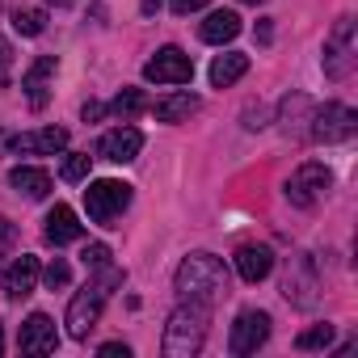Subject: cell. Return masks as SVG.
Returning a JSON list of instances; mask_svg holds the SVG:
<instances>
[{
  "mask_svg": "<svg viewBox=\"0 0 358 358\" xmlns=\"http://www.w3.org/2000/svg\"><path fill=\"white\" fill-rule=\"evenodd\" d=\"M241 5H262V0H241Z\"/></svg>",
  "mask_w": 358,
  "mask_h": 358,
  "instance_id": "cell-35",
  "label": "cell"
},
{
  "mask_svg": "<svg viewBox=\"0 0 358 358\" xmlns=\"http://www.w3.org/2000/svg\"><path fill=\"white\" fill-rule=\"evenodd\" d=\"M173 5V13H194V9H207L211 0H169Z\"/></svg>",
  "mask_w": 358,
  "mask_h": 358,
  "instance_id": "cell-29",
  "label": "cell"
},
{
  "mask_svg": "<svg viewBox=\"0 0 358 358\" xmlns=\"http://www.w3.org/2000/svg\"><path fill=\"white\" fill-rule=\"evenodd\" d=\"M160 5H164V0H139V13H143V17H152Z\"/></svg>",
  "mask_w": 358,
  "mask_h": 358,
  "instance_id": "cell-31",
  "label": "cell"
},
{
  "mask_svg": "<svg viewBox=\"0 0 358 358\" xmlns=\"http://www.w3.org/2000/svg\"><path fill=\"white\" fill-rule=\"evenodd\" d=\"M207 324H211V303L182 299V303L173 308L169 324H164V341H160L164 358H190V354H199L203 341H207Z\"/></svg>",
  "mask_w": 358,
  "mask_h": 358,
  "instance_id": "cell-1",
  "label": "cell"
},
{
  "mask_svg": "<svg viewBox=\"0 0 358 358\" xmlns=\"http://www.w3.org/2000/svg\"><path fill=\"white\" fill-rule=\"evenodd\" d=\"M93 274H97V278H89V282L72 295V303H68V333H72L76 341L89 337V329L97 324V316H101V308H106V299H110V291L122 287V270H118V266H101V270H93Z\"/></svg>",
  "mask_w": 358,
  "mask_h": 358,
  "instance_id": "cell-2",
  "label": "cell"
},
{
  "mask_svg": "<svg viewBox=\"0 0 358 358\" xmlns=\"http://www.w3.org/2000/svg\"><path fill=\"white\" fill-rule=\"evenodd\" d=\"M131 207V186L127 182H114V177H101V182H89L85 190V211L93 224L101 228H114V220Z\"/></svg>",
  "mask_w": 358,
  "mask_h": 358,
  "instance_id": "cell-4",
  "label": "cell"
},
{
  "mask_svg": "<svg viewBox=\"0 0 358 358\" xmlns=\"http://www.w3.org/2000/svg\"><path fill=\"white\" fill-rule=\"evenodd\" d=\"M127 354H131V350H127L122 341H106V345H101V358H127Z\"/></svg>",
  "mask_w": 358,
  "mask_h": 358,
  "instance_id": "cell-30",
  "label": "cell"
},
{
  "mask_svg": "<svg viewBox=\"0 0 358 358\" xmlns=\"http://www.w3.org/2000/svg\"><path fill=\"white\" fill-rule=\"evenodd\" d=\"M139 148H143V135H139L135 127H114V131H106V135L97 139V156H101V160H114V164L135 160Z\"/></svg>",
  "mask_w": 358,
  "mask_h": 358,
  "instance_id": "cell-10",
  "label": "cell"
},
{
  "mask_svg": "<svg viewBox=\"0 0 358 358\" xmlns=\"http://www.w3.org/2000/svg\"><path fill=\"white\" fill-rule=\"evenodd\" d=\"M89 160H93V156H85V152H72V156L64 160L59 177H64V182H85V177H89Z\"/></svg>",
  "mask_w": 358,
  "mask_h": 358,
  "instance_id": "cell-26",
  "label": "cell"
},
{
  "mask_svg": "<svg viewBox=\"0 0 358 358\" xmlns=\"http://www.w3.org/2000/svg\"><path fill=\"white\" fill-rule=\"evenodd\" d=\"M55 55H43L26 76H22V89H26V101L34 106V110H43L47 106V97H51V76H55Z\"/></svg>",
  "mask_w": 358,
  "mask_h": 358,
  "instance_id": "cell-14",
  "label": "cell"
},
{
  "mask_svg": "<svg viewBox=\"0 0 358 358\" xmlns=\"http://www.w3.org/2000/svg\"><path fill=\"white\" fill-rule=\"evenodd\" d=\"M0 350H5V324H0Z\"/></svg>",
  "mask_w": 358,
  "mask_h": 358,
  "instance_id": "cell-34",
  "label": "cell"
},
{
  "mask_svg": "<svg viewBox=\"0 0 358 358\" xmlns=\"http://www.w3.org/2000/svg\"><path fill=\"white\" fill-rule=\"evenodd\" d=\"M199 110V97L194 93H173L164 101H156V118L160 122H177V118H190Z\"/></svg>",
  "mask_w": 358,
  "mask_h": 358,
  "instance_id": "cell-21",
  "label": "cell"
},
{
  "mask_svg": "<svg viewBox=\"0 0 358 358\" xmlns=\"http://www.w3.org/2000/svg\"><path fill=\"white\" fill-rule=\"evenodd\" d=\"M199 34H203V43H211V47H224V43H232L236 34H241V17L232 13V9H215L203 26H199Z\"/></svg>",
  "mask_w": 358,
  "mask_h": 358,
  "instance_id": "cell-19",
  "label": "cell"
},
{
  "mask_svg": "<svg viewBox=\"0 0 358 358\" xmlns=\"http://www.w3.org/2000/svg\"><path fill=\"white\" fill-rule=\"evenodd\" d=\"M34 282H38V257L22 253V257L5 270V295H9V299H26V295L34 291Z\"/></svg>",
  "mask_w": 358,
  "mask_h": 358,
  "instance_id": "cell-16",
  "label": "cell"
},
{
  "mask_svg": "<svg viewBox=\"0 0 358 358\" xmlns=\"http://www.w3.org/2000/svg\"><path fill=\"white\" fill-rule=\"evenodd\" d=\"M177 295L182 299H203L215 303L220 295H228V270L215 253H190L177 266Z\"/></svg>",
  "mask_w": 358,
  "mask_h": 358,
  "instance_id": "cell-3",
  "label": "cell"
},
{
  "mask_svg": "<svg viewBox=\"0 0 358 358\" xmlns=\"http://www.w3.org/2000/svg\"><path fill=\"white\" fill-rule=\"evenodd\" d=\"M51 5H59V9H68V5H72V0H51Z\"/></svg>",
  "mask_w": 358,
  "mask_h": 358,
  "instance_id": "cell-33",
  "label": "cell"
},
{
  "mask_svg": "<svg viewBox=\"0 0 358 358\" xmlns=\"http://www.w3.org/2000/svg\"><path fill=\"white\" fill-rule=\"evenodd\" d=\"M143 106H148V101H143V93H139V89H122V93L110 101V114H118V118H135Z\"/></svg>",
  "mask_w": 358,
  "mask_h": 358,
  "instance_id": "cell-23",
  "label": "cell"
},
{
  "mask_svg": "<svg viewBox=\"0 0 358 358\" xmlns=\"http://www.w3.org/2000/svg\"><path fill=\"white\" fill-rule=\"evenodd\" d=\"M354 131H358V114L341 101H329L324 110L312 114V139H320V143H341Z\"/></svg>",
  "mask_w": 358,
  "mask_h": 358,
  "instance_id": "cell-7",
  "label": "cell"
},
{
  "mask_svg": "<svg viewBox=\"0 0 358 358\" xmlns=\"http://www.w3.org/2000/svg\"><path fill=\"white\" fill-rule=\"evenodd\" d=\"M350 64H354V17H341L324 43V76L341 80L350 76Z\"/></svg>",
  "mask_w": 358,
  "mask_h": 358,
  "instance_id": "cell-8",
  "label": "cell"
},
{
  "mask_svg": "<svg viewBox=\"0 0 358 358\" xmlns=\"http://www.w3.org/2000/svg\"><path fill=\"white\" fill-rule=\"evenodd\" d=\"M282 295H287L291 303H299V308H308V303L316 299V274H312L308 257H299V262H295V270H291V274H287V282H282Z\"/></svg>",
  "mask_w": 358,
  "mask_h": 358,
  "instance_id": "cell-18",
  "label": "cell"
},
{
  "mask_svg": "<svg viewBox=\"0 0 358 358\" xmlns=\"http://www.w3.org/2000/svg\"><path fill=\"white\" fill-rule=\"evenodd\" d=\"M13 30L26 34V38H34V34L47 30V13H43V9H17V13H13Z\"/></svg>",
  "mask_w": 358,
  "mask_h": 358,
  "instance_id": "cell-22",
  "label": "cell"
},
{
  "mask_svg": "<svg viewBox=\"0 0 358 358\" xmlns=\"http://www.w3.org/2000/svg\"><path fill=\"white\" fill-rule=\"evenodd\" d=\"M329 341H333V324H312V329H303V333L295 337L299 350H324Z\"/></svg>",
  "mask_w": 358,
  "mask_h": 358,
  "instance_id": "cell-24",
  "label": "cell"
},
{
  "mask_svg": "<svg viewBox=\"0 0 358 358\" xmlns=\"http://www.w3.org/2000/svg\"><path fill=\"white\" fill-rule=\"evenodd\" d=\"M190 76H194V59L182 47H160L143 64V80L152 85H190Z\"/></svg>",
  "mask_w": 358,
  "mask_h": 358,
  "instance_id": "cell-5",
  "label": "cell"
},
{
  "mask_svg": "<svg viewBox=\"0 0 358 358\" xmlns=\"http://www.w3.org/2000/svg\"><path fill=\"white\" fill-rule=\"evenodd\" d=\"M329 186H333V173H329L324 164L308 160V164H299V169L291 173V182H287V199H291L295 207H312V203H320V199L329 194Z\"/></svg>",
  "mask_w": 358,
  "mask_h": 358,
  "instance_id": "cell-6",
  "label": "cell"
},
{
  "mask_svg": "<svg viewBox=\"0 0 358 358\" xmlns=\"http://www.w3.org/2000/svg\"><path fill=\"white\" fill-rule=\"evenodd\" d=\"M266 337H270V316L257 312V308H249V312H241V316L232 320L228 350H232V354H257V345H266Z\"/></svg>",
  "mask_w": 358,
  "mask_h": 358,
  "instance_id": "cell-9",
  "label": "cell"
},
{
  "mask_svg": "<svg viewBox=\"0 0 358 358\" xmlns=\"http://www.w3.org/2000/svg\"><path fill=\"white\" fill-rule=\"evenodd\" d=\"M43 236H47L51 245H72V241L85 236V224L76 220V211H72L68 203H55V207L47 211V228H43Z\"/></svg>",
  "mask_w": 358,
  "mask_h": 358,
  "instance_id": "cell-13",
  "label": "cell"
},
{
  "mask_svg": "<svg viewBox=\"0 0 358 358\" xmlns=\"http://www.w3.org/2000/svg\"><path fill=\"white\" fill-rule=\"evenodd\" d=\"M38 274H43V282H47L51 291H59V287H68V282H72V266H68L64 257H55V262H51L47 270H38Z\"/></svg>",
  "mask_w": 358,
  "mask_h": 358,
  "instance_id": "cell-25",
  "label": "cell"
},
{
  "mask_svg": "<svg viewBox=\"0 0 358 358\" xmlns=\"http://www.w3.org/2000/svg\"><path fill=\"white\" fill-rule=\"evenodd\" d=\"M9 143H13V152H26V156H55V152L68 148V131L64 127H43V131L13 135Z\"/></svg>",
  "mask_w": 358,
  "mask_h": 358,
  "instance_id": "cell-12",
  "label": "cell"
},
{
  "mask_svg": "<svg viewBox=\"0 0 358 358\" xmlns=\"http://www.w3.org/2000/svg\"><path fill=\"white\" fill-rule=\"evenodd\" d=\"M270 270H274V253H270L266 245H245V249H236V274H241L245 282H262V278H270Z\"/></svg>",
  "mask_w": 358,
  "mask_h": 358,
  "instance_id": "cell-15",
  "label": "cell"
},
{
  "mask_svg": "<svg viewBox=\"0 0 358 358\" xmlns=\"http://www.w3.org/2000/svg\"><path fill=\"white\" fill-rule=\"evenodd\" d=\"M9 236H13V228H9V220H0V249L9 245Z\"/></svg>",
  "mask_w": 358,
  "mask_h": 358,
  "instance_id": "cell-32",
  "label": "cell"
},
{
  "mask_svg": "<svg viewBox=\"0 0 358 358\" xmlns=\"http://www.w3.org/2000/svg\"><path fill=\"white\" fill-rule=\"evenodd\" d=\"M9 76H13V43L0 34V85H9Z\"/></svg>",
  "mask_w": 358,
  "mask_h": 358,
  "instance_id": "cell-27",
  "label": "cell"
},
{
  "mask_svg": "<svg viewBox=\"0 0 358 358\" xmlns=\"http://www.w3.org/2000/svg\"><path fill=\"white\" fill-rule=\"evenodd\" d=\"M22 354H55L59 345V333H55V320L47 312H34L26 324H22V337H17Z\"/></svg>",
  "mask_w": 358,
  "mask_h": 358,
  "instance_id": "cell-11",
  "label": "cell"
},
{
  "mask_svg": "<svg viewBox=\"0 0 358 358\" xmlns=\"http://www.w3.org/2000/svg\"><path fill=\"white\" fill-rule=\"evenodd\" d=\"M80 257H85V266H89V270H101V266H110V249H106V245H89Z\"/></svg>",
  "mask_w": 358,
  "mask_h": 358,
  "instance_id": "cell-28",
  "label": "cell"
},
{
  "mask_svg": "<svg viewBox=\"0 0 358 358\" xmlns=\"http://www.w3.org/2000/svg\"><path fill=\"white\" fill-rule=\"evenodd\" d=\"M245 72H249V55H241V51L215 55V64H211V85H215V89H228V85H236Z\"/></svg>",
  "mask_w": 358,
  "mask_h": 358,
  "instance_id": "cell-20",
  "label": "cell"
},
{
  "mask_svg": "<svg viewBox=\"0 0 358 358\" xmlns=\"http://www.w3.org/2000/svg\"><path fill=\"white\" fill-rule=\"evenodd\" d=\"M9 186L17 190V194H26V199H47L51 194V173L47 169H34V164H17V169H9Z\"/></svg>",
  "mask_w": 358,
  "mask_h": 358,
  "instance_id": "cell-17",
  "label": "cell"
}]
</instances>
